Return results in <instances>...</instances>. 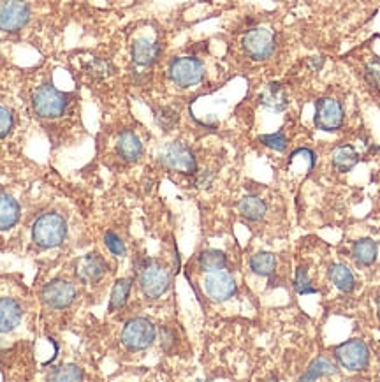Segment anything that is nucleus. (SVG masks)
Segmentation results:
<instances>
[{
	"mask_svg": "<svg viewBox=\"0 0 380 382\" xmlns=\"http://www.w3.org/2000/svg\"><path fill=\"white\" fill-rule=\"evenodd\" d=\"M20 220V204L9 194L0 192V231L15 228Z\"/></svg>",
	"mask_w": 380,
	"mask_h": 382,
	"instance_id": "obj_18",
	"label": "nucleus"
},
{
	"mask_svg": "<svg viewBox=\"0 0 380 382\" xmlns=\"http://www.w3.org/2000/svg\"><path fill=\"white\" fill-rule=\"evenodd\" d=\"M277 266V259L271 252H257L250 259V270L259 277H271Z\"/></svg>",
	"mask_w": 380,
	"mask_h": 382,
	"instance_id": "obj_25",
	"label": "nucleus"
},
{
	"mask_svg": "<svg viewBox=\"0 0 380 382\" xmlns=\"http://www.w3.org/2000/svg\"><path fill=\"white\" fill-rule=\"evenodd\" d=\"M22 305L13 298H0V333H9L22 321Z\"/></svg>",
	"mask_w": 380,
	"mask_h": 382,
	"instance_id": "obj_15",
	"label": "nucleus"
},
{
	"mask_svg": "<svg viewBox=\"0 0 380 382\" xmlns=\"http://www.w3.org/2000/svg\"><path fill=\"white\" fill-rule=\"evenodd\" d=\"M132 280L131 279H120L114 284L113 291H111V300H110V310L114 312L118 308L124 307L129 300V294H131Z\"/></svg>",
	"mask_w": 380,
	"mask_h": 382,
	"instance_id": "obj_26",
	"label": "nucleus"
},
{
	"mask_svg": "<svg viewBox=\"0 0 380 382\" xmlns=\"http://www.w3.org/2000/svg\"><path fill=\"white\" fill-rule=\"evenodd\" d=\"M343 106L340 100L333 97H322L315 103V114H313V124L317 129L324 133H336L343 125Z\"/></svg>",
	"mask_w": 380,
	"mask_h": 382,
	"instance_id": "obj_9",
	"label": "nucleus"
},
{
	"mask_svg": "<svg viewBox=\"0 0 380 382\" xmlns=\"http://www.w3.org/2000/svg\"><path fill=\"white\" fill-rule=\"evenodd\" d=\"M169 79L180 88H190L199 85L204 79L207 69L204 64L196 57H178L169 64Z\"/></svg>",
	"mask_w": 380,
	"mask_h": 382,
	"instance_id": "obj_5",
	"label": "nucleus"
},
{
	"mask_svg": "<svg viewBox=\"0 0 380 382\" xmlns=\"http://www.w3.org/2000/svg\"><path fill=\"white\" fill-rule=\"evenodd\" d=\"M131 55L134 64L141 65V67H150L157 62L160 55V46L155 41H150L141 37V39H136L134 44L131 48Z\"/></svg>",
	"mask_w": 380,
	"mask_h": 382,
	"instance_id": "obj_14",
	"label": "nucleus"
},
{
	"mask_svg": "<svg viewBox=\"0 0 380 382\" xmlns=\"http://www.w3.org/2000/svg\"><path fill=\"white\" fill-rule=\"evenodd\" d=\"M104 243H106L107 250H110L111 253H114V256H125V243L122 242V238L117 232L107 231L106 235H104Z\"/></svg>",
	"mask_w": 380,
	"mask_h": 382,
	"instance_id": "obj_32",
	"label": "nucleus"
},
{
	"mask_svg": "<svg viewBox=\"0 0 380 382\" xmlns=\"http://www.w3.org/2000/svg\"><path fill=\"white\" fill-rule=\"evenodd\" d=\"M376 314H379V319H380V294L376 296Z\"/></svg>",
	"mask_w": 380,
	"mask_h": 382,
	"instance_id": "obj_35",
	"label": "nucleus"
},
{
	"mask_svg": "<svg viewBox=\"0 0 380 382\" xmlns=\"http://www.w3.org/2000/svg\"><path fill=\"white\" fill-rule=\"evenodd\" d=\"M238 210L242 213L243 218L250 222H259L261 218H264L266 215L268 206L263 199H259L257 196H247L240 201Z\"/></svg>",
	"mask_w": 380,
	"mask_h": 382,
	"instance_id": "obj_22",
	"label": "nucleus"
},
{
	"mask_svg": "<svg viewBox=\"0 0 380 382\" xmlns=\"http://www.w3.org/2000/svg\"><path fill=\"white\" fill-rule=\"evenodd\" d=\"M41 298L50 308H67L76 300V287L67 280H53L41 291Z\"/></svg>",
	"mask_w": 380,
	"mask_h": 382,
	"instance_id": "obj_11",
	"label": "nucleus"
},
{
	"mask_svg": "<svg viewBox=\"0 0 380 382\" xmlns=\"http://www.w3.org/2000/svg\"><path fill=\"white\" fill-rule=\"evenodd\" d=\"M259 103L268 110L275 111V113H284L287 110V92L280 83H270L264 86V90L259 96Z\"/></svg>",
	"mask_w": 380,
	"mask_h": 382,
	"instance_id": "obj_17",
	"label": "nucleus"
},
{
	"mask_svg": "<svg viewBox=\"0 0 380 382\" xmlns=\"http://www.w3.org/2000/svg\"><path fill=\"white\" fill-rule=\"evenodd\" d=\"M365 76H366V81H368V85H372L373 88H376V86L380 85V60L372 62V64L366 67Z\"/></svg>",
	"mask_w": 380,
	"mask_h": 382,
	"instance_id": "obj_34",
	"label": "nucleus"
},
{
	"mask_svg": "<svg viewBox=\"0 0 380 382\" xmlns=\"http://www.w3.org/2000/svg\"><path fill=\"white\" fill-rule=\"evenodd\" d=\"M259 141L264 145V147L271 148L275 152H285L287 150V136L284 133H275V134H264V136H259Z\"/></svg>",
	"mask_w": 380,
	"mask_h": 382,
	"instance_id": "obj_30",
	"label": "nucleus"
},
{
	"mask_svg": "<svg viewBox=\"0 0 380 382\" xmlns=\"http://www.w3.org/2000/svg\"><path fill=\"white\" fill-rule=\"evenodd\" d=\"M85 71L86 74L92 76L93 79H103L107 78V76L113 72V65L107 60H104V58H92V60L85 65Z\"/></svg>",
	"mask_w": 380,
	"mask_h": 382,
	"instance_id": "obj_28",
	"label": "nucleus"
},
{
	"mask_svg": "<svg viewBox=\"0 0 380 382\" xmlns=\"http://www.w3.org/2000/svg\"><path fill=\"white\" fill-rule=\"evenodd\" d=\"M204 291L214 301H225L235 296L236 280L231 273L224 272V270L208 273L207 280H204Z\"/></svg>",
	"mask_w": 380,
	"mask_h": 382,
	"instance_id": "obj_12",
	"label": "nucleus"
},
{
	"mask_svg": "<svg viewBox=\"0 0 380 382\" xmlns=\"http://www.w3.org/2000/svg\"><path fill=\"white\" fill-rule=\"evenodd\" d=\"M334 357L348 371H362L369 363V349L362 340L350 338L334 347Z\"/></svg>",
	"mask_w": 380,
	"mask_h": 382,
	"instance_id": "obj_8",
	"label": "nucleus"
},
{
	"mask_svg": "<svg viewBox=\"0 0 380 382\" xmlns=\"http://www.w3.org/2000/svg\"><path fill=\"white\" fill-rule=\"evenodd\" d=\"M171 275L160 263L145 259L139 268V286L143 294L150 300H157L169 289Z\"/></svg>",
	"mask_w": 380,
	"mask_h": 382,
	"instance_id": "obj_3",
	"label": "nucleus"
},
{
	"mask_svg": "<svg viewBox=\"0 0 380 382\" xmlns=\"http://www.w3.org/2000/svg\"><path fill=\"white\" fill-rule=\"evenodd\" d=\"M67 236V224L64 217L55 211L41 215L32 228V238L43 249H53L62 245V242Z\"/></svg>",
	"mask_w": 380,
	"mask_h": 382,
	"instance_id": "obj_1",
	"label": "nucleus"
},
{
	"mask_svg": "<svg viewBox=\"0 0 380 382\" xmlns=\"http://www.w3.org/2000/svg\"><path fill=\"white\" fill-rule=\"evenodd\" d=\"M228 266V258L222 250H204L199 256V268L207 273L221 272Z\"/></svg>",
	"mask_w": 380,
	"mask_h": 382,
	"instance_id": "obj_24",
	"label": "nucleus"
},
{
	"mask_svg": "<svg viewBox=\"0 0 380 382\" xmlns=\"http://www.w3.org/2000/svg\"><path fill=\"white\" fill-rule=\"evenodd\" d=\"M155 121L162 131H173L180 121V114L171 107H160L155 113Z\"/></svg>",
	"mask_w": 380,
	"mask_h": 382,
	"instance_id": "obj_29",
	"label": "nucleus"
},
{
	"mask_svg": "<svg viewBox=\"0 0 380 382\" xmlns=\"http://www.w3.org/2000/svg\"><path fill=\"white\" fill-rule=\"evenodd\" d=\"M331 161H333V166L336 171L348 173L358 166L359 154L350 145H341V147L334 148L333 155H331Z\"/></svg>",
	"mask_w": 380,
	"mask_h": 382,
	"instance_id": "obj_20",
	"label": "nucleus"
},
{
	"mask_svg": "<svg viewBox=\"0 0 380 382\" xmlns=\"http://www.w3.org/2000/svg\"><path fill=\"white\" fill-rule=\"evenodd\" d=\"M157 336V329L152 321L145 317H134L124 326L122 342L131 350H145L153 345Z\"/></svg>",
	"mask_w": 380,
	"mask_h": 382,
	"instance_id": "obj_6",
	"label": "nucleus"
},
{
	"mask_svg": "<svg viewBox=\"0 0 380 382\" xmlns=\"http://www.w3.org/2000/svg\"><path fill=\"white\" fill-rule=\"evenodd\" d=\"M30 22V8L25 0H0V30L20 32Z\"/></svg>",
	"mask_w": 380,
	"mask_h": 382,
	"instance_id": "obj_10",
	"label": "nucleus"
},
{
	"mask_svg": "<svg viewBox=\"0 0 380 382\" xmlns=\"http://www.w3.org/2000/svg\"><path fill=\"white\" fill-rule=\"evenodd\" d=\"M51 381H62V382H71V381H81L83 378V370L76 364H62L57 370H53L50 374Z\"/></svg>",
	"mask_w": 380,
	"mask_h": 382,
	"instance_id": "obj_27",
	"label": "nucleus"
},
{
	"mask_svg": "<svg viewBox=\"0 0 380 382\" xmlns=\"http://www.w3.org/2000/svg\"><path fill=\"white\" fill-rule=\"evenodd\" d=\"M379 253V243L372 238H361L352 245V258L361 266H372Z\"/></svg>",
	"mask_w": 380,
	"mask_h": 382,
	"instance_id": "obj_19",
	"label": "nucleus"
},
{
	"mask_svg": "<svg viewBox=\"0 0 380 382\" xmlns=\"http://www.w3.org/2000/svg\"><path fill=\"white\" fill-rule=\"evenodd\" d=\"M117 152L124 161L134 162L143 157L145 148H143V143L138 138V134H134L132 131H124L117 140Z\"/></svg>",
	"mask_w": 380,
	"mask_h": 382,
	"instance_id": "obj_16",
	"label": "nucleus"
},
{
	"mask_svg": "<svg viewBox=\"0 0 380 382\" xmlns=\"http://www.w3.org/2000/svg\"><path fill=\"white\" fill-rule=\"evenodd\" d=\"M69 104L67 93L51 85H43L32 93L34 113L41 118H58L65 113Z\"/></svg>",
	"mask_w": 380,
	"mask_h": 382,
	"instance_id": "obj_4",
	"label": "nucleus"
},
{
	"mask_svg": "<svg viewBox=\"0 0 380 382\" xmlns=\"http://www.w3.org/2000/svg\"><path fill=\"white\" fill-rule=\"evenodd\" d=\"M294 289L298 291V294H315L317 289L312 286L308 279V273L303 266H299L296 270V277H294Z\"/></svg>",
	"mask_w": 380,
	"mask_h": 382,
	"instance_id": "obj_31",
	"label": "nucleus"
},
{
	"mask_svg": "<svg viewBox=\"0 0 380 382\" xmlns=\"http://www.w3.org/2000/svg\"><path fill=\"white\" fill-rule=\"evenodd\" d=\"M243 51L249 55L252 60L263 62L273 55L275 51V34L266 27H256L250 29L242 39Z\"/></svg>",
	"mask_w": 380,
	"mask_h": 382,
	"instance_id": "obj_7",
	"label": "nucleus"
},
{
	"mask_svg": "<svg viewBox=\"0 0 380 382\" xmlns=\"http://www.w3.org/2000/svg\"><path fill=\"white\" fill-rule=\"evenodd\" d=\"M338 371L336 364L329 360V357H317L310 363L308 370L301 375V381H315V378L320 377H329V375H334Z\"/></svg>",
	"mask_w": 380,
	"mask_h": 382,
	"instance_id": "obj_23",
	"label": "nucleus"
},
{
	"mask_svg": "<svg viewBox=\"0 0 380 382\" xmlns=\"http://www.w3.org/2000/svg\"><path fill=\"white\" fill-rule=\"evenodd\" d=\"M13 129V114L8 107L0 106V140L8 136Z\"/></svg>",
	"mask_w": 380,
	"mask_h": 382,
	"instance_id": "obj_33",
	"label": "nucleus"
},
{
	"mask_svg": "<svg viewBox=\"0 0 380 382\" xmlns=\"http://www.w3.org/2000/svg\"><path fill=\"white\" fill-rule=\"evenodd\" d=\"M159 162L166 169L181 175H196L197 161L194 152L183 141H173L160 148Z\"/></svg>",
	"mask_w": 380,
	"mask_h": 382,
	"instance_id": "obj_2",
	"label": "nucleus"
},
{
	"mask_svg": "<svg viewBox=\"0 0 380 382\" xmlns=\"http://www.w3.org/2000/svg\"><path fill=\"white\" fill-rule=\"evenodd\" d=\"M329 280L341 291V293H352L355 287V277L352 275L350 270L345 265H340V263H334V265L329 266Z\"/></svg>",
	"mask_w": 380,
	"mask_h": 382,
	"instance_id": "obj_21",
	"label": "nucleus"
},
{
	"mask_svg": "<svg viewBox=\"0 0 380 382\" xmlns=\"http://www.w3.org/2000/svg\"><path fill=\"white\" fill-rule=\"evenodd\" d=\"M107 265L99 253H89L76 265V277L83 284H96L106 275Z\"/></svg>",
	"mask_w": 380,
	"mask_h": 382,
	"instance_id": "obj_13",
	"label": "nucleus"
}]
</instances>
